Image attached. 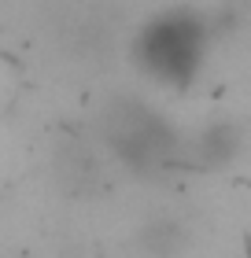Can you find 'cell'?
I'll use <instances>...</instances> for the list:
<instances>
[{
	"label": "cell",
	"instance_id": "cell-5",
	"mask_svg": "<svg viewBox=\"0 0 251 258\" xmlns=\"http://www.w3.org/2000/svg\"><path fill=\"white\" fill-rule=\"evenodd\" d=\"M240 148H244V133H240V125H233V122H214L207 125L203 133L196 137V159H199V166H229V162L240 155Z\"/></svg>",
	"mask_w": 251,
	"mask_h": 258
},
{
	"label": "cell",
	"instance_id": "cell-1",
	"mask_svg": "<svg viewBox=\"0 0 251 258\" xmlns=\"http://www.w3.org/2000/svg\"><path fill=\"white\" fill-rule=\"evenodd\" d=\"M207 41H211L207 15H199L192 8H170L140 26L133 55L152 78L185 89L207 55Z\"/></svg>",
	"mask_w": 251,
	"mask_h": 258
},
{
	"label": "cell",
	"instance_id": "cell-3",
	"mask_svg": "<svg viewBox=\"0 0 251 258\" xmlns=\"http://www.w3.org/2000/svg\"><path fill=\"white\" fill-rule=\"evenodd\" d=\"M52 170H56L59 188L67 196H92L104 188V166H100L96 151H92V144H85L78 137H67L56 144Z\"/></svg>",
	"mask_w": 251,
	"mask_h": 258
},
{
	"label": "cell",
	"instance_id": "cell-4",
	"mask_svg": "<svg viewBox=\"0 0 251 258\" xmlns=\"http://www.w3.org/2000/svg\"><path fill=\"white\" fill-rule=\"evenodd\" d=\"M188 243H192V232L177 218H152L137 229L133 247L140 258H181Z\"/></svg>",
	"mask_w": 251,
	"mask_h": 258
},
{
	"label": "cell",
	"instance_id": "cell-2",
	"mask_svg": "<svg viewBox=\"0 0 251 258\" xmlns=\"http://www.w3.org/2000/svg\"><path fill=\"white\" fill-rule=\"evenodd\" d=\"M104 144L137 173L166 170L181 148L174 125L137 96H111L100 111Z\"/></svg>",
	"mask_w": 251,
	"mask_h": 258
}]
</instances>
